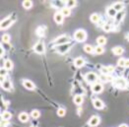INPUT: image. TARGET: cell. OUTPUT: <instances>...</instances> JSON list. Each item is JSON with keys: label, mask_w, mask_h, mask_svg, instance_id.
<instances>
[{"label": "cell", "mask_w": 129, "mask_h": 127, "mask_svg": "<svg viewBox=\"0 0 129 127\" xmlns=\"http://www.w3.org/2000/svg\"><path fill=\"white\" fill-rule=\"evenodd\" d=\"M74 38H75V40H77L79 42H85L86 38H87V32H86V31H84L82 29H79V30H77L76 32H74Z\"/></svg>", "instance_id": "obj_1"}, {"label": "cell", "mask_w": 129, "mask_h": 127, "mask_svg": "<svg viewBox=\"0 0 129 127\" xmlns=\"http://www.w3.org/2000/svg\"><path fill=\"white\" fill-rule=\"evenodd\" d=\"M69 42H70V38L68 36H66V34H63V36H60L57 38H55L54 42H53V44L56 46H62V44H69Z\"/></svg>", "instance_id": "obj_2"}, {"label": "cell", "mask_w": 129, "mask_h": 127, "mask_svg": "<svg viewBox=\"0 0 129 127\" xmlns=\"http://www.w3.org/2000/svg\"><path fill=\"white\" fill-rule=\"evenodd\" d=\"M113 86L118 88V89H126L127 87V82L124 78H115L112 81Z\"/></svg>", "instance_id": "obj_3"}, {"label": "cell", "mask_w": 129, "mask_h": 127, "mask_svg": "<svg viewBox=\"0 0 129 127\" xmlns=\"http://www.w3.org/2000/svg\"><path fill=\"white\" fill-rule=\"evenodd\" d=\"M14 21H15V17H9V18L4 19V20L1 22V29L4 30V29L9 28V27L13 24Z\"/></svg>", "instance_id": "obj_4"}, {"label": "cell", "mask_w": 129, "mask_h": 127, "mask_svg": "<svg viewBox=\"0 0 129 127\" xmlns=\"http://www.w3.org/2000/svg\"><path fill=\"white\" fill-rule=\"evenodd\" d=\"M85 80L88 82V83H91V84H95L98 80V75L94 72H89L85 75Z\"/></svg>", "instance_id": "obj_5"}, {"label": "cell", "mask_w": 129, "mask_h": 127, "mask_svg": "<svg viewBox=\"0 0 129 127\" xmlns=\"http://www.w3.org/2000/svg\"><path fill=\"white\" fill-rule=\"evenodd\" d=\"M71 48V44H62V46H56V50H57V52L58 53H60V54H63L65 52H67L69 49Z\"/></svg>", "instance_id": "obj_6"}, {"label": "cell", "mask_w": 129, "mask_h": 127, "mask_svg": "<svg viewBox=\"0 0 129 127\" xmlns=\"http://www.w3.org/2000/svg\"><path fill=\"white\" fill-rule=\"evenodd\" d=\"M34 51L36 52V53H40V54H42V53H44V51H46V48H44V42H38L36 46H34Z\"/></svg>", "instance_id": "obj_7"}, {"label": "cell", "mask_w": 129, "mask_h": 127, "mask_svg": "<svg viewBox=\"0 0 129 127\" xmlns=\"http://www.w3.org/2000/svg\"><path fill=\"white\" fill-rule=\"evenodd\" d=\"M100 117L97 116V115H94V116H92V117L90 118V120H89L88 124H89V126L95 127V126H97V125L100 124Z\"/></svg>", "instance_id": "obj_8"}, {"label": "cell", "mask_w": 129, "mask_h": 127, "mask_svg": "<svg viewBox=\"0 0 129 127\" xmlns=\"http://www.w3.org/2000/svg\"><path fill=\"white\" fill-rule=\"evenodd\" d=\"M1 87L3 90H6V91H11L12 90V84L9 80L5 79V80H2L1 82Z\"/></svg>", "instance_id": "obj_9"}, {"label": "cell", "mask_w": 129, "mask_h": 127, "mask_svg": "<svg viewBox=\"0 0 129 127\" xmlns=\"http://www.w3.org/2000/svg\"><path fill=\"white\" fill-rule=\"evenodd\" d=\"M102 90H104V86H102L100 83H95V84H93V86H92V91H93L94 93H96V94L102 93Z\"/></svg>", "instance_id": "obj_10"}, {"label": "cell", "mask_w": 129, "mask_h": 127, "mask_svg": "<svg viewBox=\"0 0 129 127\" xmlns=\"http://www.w3.org/2000/svg\"><path fill=\"white\" fill-rule=\"evenodd\" d=\"M23 86L27 89V90H34L36 89V86H34V84L32 83V81H30V80H23Z\"/></svg>", "instance_id": "obj_11"}, {"label": "cell", "mask_w": 129, "mask_h": 127, "mask_svg": "<svg viewBox=\"0 0 129 127\" xmlns=\"http://www.w3.org/2000/svg\"><path fill=\"white\" fill-rule=\"evenodd\" d=\"M93 104H94V108H97V110H102V108H104V104L102 100H100V98H96V100H94Z\"/></svg>", "instance_id": "obj_12"}, {"label": "cell", "mask_w": 129, "mask_h": 127, "mask_svg": "<svg viewBox=\"0 0 129 127\" xmlns=\"http://www.w3.org/2000/svg\"><path fill=\"white\" fill-rule=\"evenodd\" d=\"M63 19H64V17H63V15L60 12H56L54 14V21H55L56 24H62Z\"/></svg>", "instance_id": "obj_13"}, {"label": "cell", "mask_w": 129, "mask_h": 127, "mask_svg": "<svg viewBox=\"0 0 129 127\" xmlns=\"http://www.w3.org/2000/svg\"><path fill=\"white\" fill-rule=\"evenodd\" d=\"M113 9L116 10V12H120V11H123L124 9V4L122 2H116L112 5Z\"/></svg>", "instance_id": "obj_14"}, {"label": "cell", "mask_w": 129, "mask_h": 127, "mask_svg": "<svg viewBox=\"0 0 129 127\" xmlns=\"http://www.w3.org/2000/svg\"><path fill=\"white\" fill-rule=\"evenodd\" d=\"M106 14H108V16L110 17V18H115L117 12H116L115 9H113L112 6H110V7H108V8L106 9Z\"/></svg>", "instance_id": "obj_15"}, {"label": "cell", "mask_w": 129, "mask_h": 127, "mask_svg": "<svg viewBox=\"0 0 129 127\" xmlns=\"http://www.w3.org/2000/svg\"><path fill=\"white\" fill-rule=\"evenodd\" d=\"M74 65H75L76 67H78V68L84 66V65H85V60H84V58H82V57H77V58L74 60Z\"/></svg>", "instance_id": "obj_16"}, {"label": "cell", "mask_w": 129, "mask_h": 127, "mask_svg": "<svg viewBox=\"0 0 129 127\" xmlns=\"http://www.w3.org/2000/svg\"><path fill=\"white\" fill-rule=\"evenodd\" d=\"M19 120L21 122H27L29 120V114L27 112H21L19 114Z\"/></svg>", "instance_id": "obj_17"}, {"label": "cell", "mask_w": 129, "mask_h": 127, "mask_svg": "<svg viewBox=\"0 0 129 127\" xmlns=\"http://www.w3.org/2000/svg\"><path fill=\"white\" fill-rule=\"evenodd\" d=\"M3 67H4L7 71L12 70V69H13V62H12L10 59H7V60H5V61H4V65H3Z\"/></svg>", "instance_id": "obj_18"}, {"label": "cell", "mask_w": 129, "mask_h": 127, "mask_svg": "<svg viewBox=\"0 0 129 127\" xmlns=\"http://www.w3.org/2000/svg\"><path fill=\"white\" fill-rule=\"evenodd\" d=\"M112 52L115 55H121V54H123L124 49H123V48H121V46H114L112 48Z\"/></svg>", "instance_id": "obj_19"}, {"label": "cell", "mask_w": 129, "mask_h": 127, "mask_svg": "<svg viewBox=\"0 0 129 127\" xmlns=\"http://www.w3.org/2000/svg\"><path fill=\"white\" fill-rule=\"evenodd\" d=\"M1 117H2V120L8 121V120H10V119H11L12 114H11V112H9V111H3V112H2Z\"/></svg>", "instance_id": "obj_20"}, {"label": "cell", "mask_w": 129, "mask_h": 127, "mask_svg": "<svg viewBox=\"0 0 129 127\" xmlns=\"http://www.w3.org/2000/svg\"><path fill=\"white\" fill-rule=\"evenodd\" d=\"M97 44H98V46H104V44H106V38L104 36H98L97 38Z\"/></svg>", "instance_id": "obj_21"}, {"label": "cell", "mask_w": 129, "mask_h": 127, "mask_svg": "<svg viewBox=\"0 0 129 127\" xmlns=\"http://www.w3.org/2000/svg\"><path fill=\"white\" fill-rule=\"evenodd\" d=\"M83 102V96L81 95H76L74 96V104L77 106H80Z\"/></svg>", "instance_id": "obj_22"}, {"label": "cell", "mask_w": 129, "mask_h": 127, "mask_svg": "<svg viewBox=\"0 0 129 127\" xmlns=\"http://www.w3.org/2000/svg\"><path fill=\"white\" fill-rule=\"evenodd\" d=\"M60 13L63 15V17H68V16H70V14H71V9H69V8H67V7H63V8L61 9Z\"/></svg>", "instance_id": "obj_23"}, {"label": "cell", "mask_w": 129, "mask_h": 127, "mask_svg": "<svg viewBox=\"0 0 129 127\" xmlns=\"http://www.w3.org/2000/svg\"><path fill=\"white\" fill-rule=\"evenodd\" d=\"M22 6H23L25 9H31L32 6V2L30 1V0H25V1H23Z\"/></svg>", "instance_id": "obj_24"}, {"label": "cell", "mask_w": 129, "mask_h": 127, "mask_svg": "<svg viewBox=\"0 0 129 127\" xmlns=\"http://www.w3.org/2000/svg\"><path fill=\"white\" fill-rule=\"evenodd\" d=\"M90 20H91L93 23H98V22L100 20V15L97 14V13H94V14H92V15H91Z\"/></svg>", "instance_id": "obj_25"}, {"label": "cell", "mask_w": 129, "mask_h": 127, "mask_svg": "<svg viewBox=\"0 0 129 127\" xmlns=\"http://www.w3.org/2000/svg\"><path fill=\"white\" fill-rule=\"evenodd\" d=\"M124 15H125V12H124V11L117 12V14H116V16H115V21H116V22H120V21L123 19Z\"/></svg>", "instance_id": "obj_26"}, {"label": "cell", "mask_w": 129, "mask_h": 127, "mask_svg": "<svg viewBox=\"0 0 129 127\" xmlns=\"http://www.w3.org/2000/svg\"><path fill=\"white\" fill-rule=\"evenodd\" d=\"M84 50L87 52V53H93L95 51V48H93L91 44H86L84 46Z\"/></svg>", "instance_id": "obj_27"}, {"label": "cell", "mask_w": 129, "mask_h": 127, "mask_svg": "<svg viewBox=\"0 0 129 127\" xmlns=\"http://www.w3.org/2000/svg\"><path fill=\"white\" fill-rule=\"evenodd\" d=\"M65 4H66V7H67V8L71 9V8H73V7H75V6L77 5V2L74 1V0H70V1L65 2Z\"/></svg>", "instance_id": "obj_28"}, {"label": "cell", "mask_w": 129, "mask_h": 127, "mask_svg": "<svg viewBox=\"0 0 129 127\" xmlns=\"http://www.w3.org/2000/svg\"><path fill=\"white\" fill-rule=\"evenodd\" d=\"M95 53H97V54H102L104 52V48H102V46H98L95 48V51H94Z\"/></svg>", "instance_id": "obj_29"}, {"label": "cell", "mask_w": 129, "mask_h": 127, "mask_svg": "<svg viewBox=\"0 0 129 127\" xmlns=\"http://www.w3.org/2000/svg\"><path fill=\"white\" fill-rule=\"evenodd\" d=\"M40 111L36 110H32V112H31V116H32V118H34V119L38 118V117H40Z\"/></svg>", "instance_id": "obj_30"}, {"label": "cell", "mask_w": 129, "mask_h": 127, "mask_svg": "<svg viewBox=\"0 0 129 127\" xmlns=\"http://www.w3.org/2000/svg\"><path fill=\"white\" fill-rule=\"evenodd\" d=\"M9 42H10V36L7 34H3V36H2V42L3 44H8Z\"/></svg>", "instance_id": "obj_31"}, {"label": "cell", "mask_w": 129, "mask_h": 127, "mask_svg": "<svg viewBox=\"0 0 129 127\" xmlns=\"http://www.w3.org/2000/svg\"><path fill=\"white\" fill-rule=\"evenodd\" d=\"M44 30H46V28H44V27H40V28L36 30V34H38V36H44Z\"/></svg>", "instance_id": "obj_32"}, {"label": "cell", "mask_w": 129, "mask_h": 127, "mask_svg": "<svg viewBox=\"0 0 129 127\" xmlns=\"http://www.w3.org/2000/svg\"><path fill=\"white\" fill-rule=\"evenodd\" d=\"M102 29H104V32H108L112 30V25H110V24H104V25L102 26Z\"/></svg>", "instance_id": "obj_33"}, {"label": "cell", "mask_w": 129, "mask_h": 127, "mask_svg": "<svg viewBox=\"0 0 129 127\" xmlns=\"http://www.w3.org/2000/svg\"><path fill=\"white\" fill-rule=\"evenodd\" d=\"M125 61H126V59H124V58H119L118 61H117V65H118L119 67H124V66H125Z\"/></svg>", "instance_id": "obj_34"}, {"label": "cell", "mask_w": 129, "mask_h": 127, "mask_svg": "<svg viewBox=\"0 0 129 127\" xmlns=\"http://www.w3.org/2000/svg\"><path fill=\"white\" fill-rule=\"evenodd\" d=\"M65 113H66V111H65V110L62 108H59L57 110V115H58V116H64Z\"/></svg>", "instance_id": "obj_35"}, {"label": "cell", "mask_w": 129, "mask_h": 127, "mask_svg": "<svg viewBox=\"0 0 129 127\" xmlns=\"http://www.w3.org/2000/svg\"><path fill=\"white\" fill-rule=\"evenodd\" d=\"M0 75H1V77H2V80L4 78V76L7 75V70H6L4 67H1V69H0Z\"/></svg>", "instance_id": "obj_36"}, {"label": "cell", "mask_w": 129, "mask_h": 127, "mask_svg": "<svg viewBox=\"0 0 129 127\" xmlns=\"http://www.w3.org/2000/svg\"><path fill=\"white\" fill-rule=\"evenodd\" d=\"M100 72H102V75H108V74H110L106 67H100Z\"/></svg>", "instance_id": "obj_37"}, {"label": "cell", "mask_w": 129, "mask_h": 127, "mask_svg": "<svg viewBox=\"0 0 129 127\" xmlns=\"http://www.w3.org/2000/svg\"><path fill=\"white\" fill-rule=\"evenodd\" d=\"M106 68H108V71L110 74H112L113 71H114V67L113 66H108Z\"/></svg>", "instance_id": "obj_38"}, {"label": "cell", "mask_w": 129, "mask_h": 127, "mask_svg": "<svg viewBox=\"0 0 129 127\" xmlns=\"http://www.w3.org/2000/svg\"><path fill=\"white\" fill-rule=\"evenodd\" d=\"M124 67H129V59H126V61H125V66Z\"/></svg>", "instance_id": "obj_39"}, {"label": "cell", "mask_w": 129, "mask_h": 127, "mask_svg": "<svg viewBox=\"0 0 129 127\" xmlns=\"http://www.w3.org/2000/svg\"><path fill=\"white\" fill-rule=\"evenodd\" d=\"M3 54H4V48H1V57L3 56Z\"/></svg>", "instance_id": "obj_40"}, {"label": "cell", "mask_w": 129, "mask_h": 127, "mask_svg": "<svg viewBox=\"0 0 129 127\" xmlns=\"http://www.w3.org/2000/svg\"><path fill=\"white\" fill-rule=\"evenodd\" d=\"M119 127H128L127 124H121V125H119Z\"/></svg>", "instance_id": "obj_41"}, {"label": "cell", "mask_w": 129, "mask_h": 127, "mask_svg": "<svg viewBox=\"0 0 129 127\" xmlns=\"http://www.w3.org/2000/svg\"><path fill=\"white\" fill-rule=\"evenodd\" d=\"M126 38H127V40H129V34H127V36H126Z\"/></svg>", "instance_id": "obj_42"}, {"label": "cell", "mask_w": 129, "mask_h": 127, "mask_svg": "<svg viewBox=\"0 0 129 127\" xmlns=\"http://www.w3.org/2000/svg\"><path fill=\"white\" fill-rule=\"evenodd\" d=\"M31 127H36V126H31Z\"/></svg>", "instance_id": "obj_43"}]
</instances>
